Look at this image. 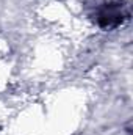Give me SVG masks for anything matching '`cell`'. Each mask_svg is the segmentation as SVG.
I'll use <instances>...</instances> for the list:
<instances>
[{
	"label": "cell",
	"mask_w": 133,
	"mask_h": 135,
	"mask_svg": "<svg viewBox=\"0 0 133 135\" xmlns=\"http://www.w3.org/2000/svg\"><path fill=\"white\" fill-rule=\"evenodd\" d=\"M121 24V11L117 6H106L99 14V25L103 28H113Z\"/></svg>",
	"instance_id": "obj_1"
}]
</instances>
